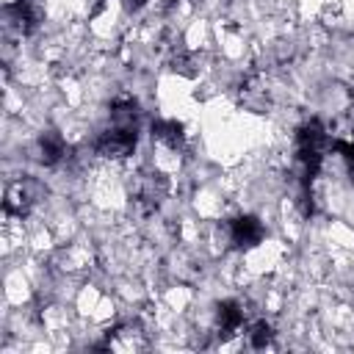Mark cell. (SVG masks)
<instances>
[{"mask_svg":"<svg viewBox=\"0 0 354 354\" xmlns=\"http://www.w3.org/2000/svg\"><path fill=\"white\" fill-rule=\"evenodd\" d=\"M30 188H33L30 183H17V185H11L8 194H6V210H8V213H17V216L28 213V207H30V202H33Z\"/></svg>","mask_w":354,"mask_h":354,"instance_id":"3957f363","label":"cell"},{"mask_svg":"<svg viewBox=\"0 0 354 354\" xmlns=\"http://www.w3.org/2000/svg\"><path fill=\"white\" fill-rule=\"evenodd\" d=\"M230 238L235 246H254L263 238V224L254 216H241L230 224Z\"/></svg>","mask_w":354,"mask_h":354,"instance_id":"7a4b0ae2","label":"cell"},{"mask_svg":"<svg viewBox=\"0 0 354 354\" xmlns=\"http://www.w3.org/2000/svg\"><path fill=\"white\" fill-rule=\"evenodd\" d=\"M152 133H155V138H160L171 147H177L183 141V127L177 122H158V124H152Z\"/></svg>","mask_w":354,"mask_h":354,"instance_id":"8992f818","label":"cell"},{"mask_svg":"<svg viewBox=\"0 0 354 354\" xmlns=\"http://www.w3.org/2000/svg\"><path fill=\"white\" fill-rule=\"evenodd\" d=\"M271 337H274V332H271L268 324H254L252 332H249V343H252L254 348H266V346L271 343Z\"/></svg>","mask_w":354,"mask_h":354,"instance_id":"52a82bcc","label":"cell"},{"mask_svg":"<svg viewBox=\"0 0 354 354\" xmlns=\"http://www.w3.org/2000/svg\"><path fill=\"white\" fill-rule=\"evenodd\" d=\"M39 152H41V163L55 166V163L64 158L66 147H64V141H61L58 133H44V136L39 138Z\"/></svg>","mask_w":354,"mask_h":354,"instance_id":"277c9868","label":"cell"},{"mask_svg":"<svg viewBox=\"0 0 354 354\" xmlns=\"http://www.w3.org/2000/svg\"><path fill=\"white\" fill-rule=\"evenodd\" d=\"M136 149V124L111 122V127L97 138V152L105 158H124Z\"/></svg>","mask_w":354,"mask_h":354,"instance_id":"6da1fadb","label":"cell"},{"mask_svg":"<svg viewBox=\"0 0 354 354\" xmlns=\"http://www.w3.org/2000/svg\"><path fill=\"white\" fill-rule=\"evenodd\" d=\"M241 324H243V310H241L235 301L218 304V326H221L224 335H232Z\"/></svg>","mask_w":354,"mask_h":354,"instance_id":"5b68a950","label":"cell"}]
</instances>
